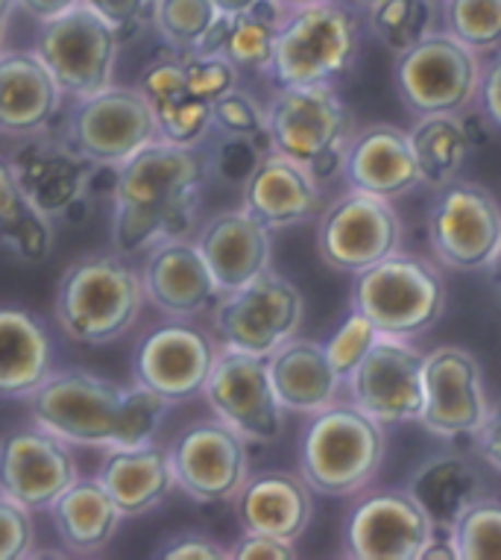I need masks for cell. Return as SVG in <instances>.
<instances>
[{
  "label": "cell",
  "instance_id": "1",
  "mask_svg": "<svg viewBox=\"0 0 501 560\" xmlns=\"http://www.w3.org/2000/svg\"><path fill=\"white\" fill-rule=\"evenodd\" d=\"M209 156L200 148L153 141L118 165L112 244L120 256H138L167 238H191Z\"/></svg>",
  "mask_w": 501,
  "mask_h": 560
},
{
  "label": "cell",
  "instance_id": "2",
  "mask_svg": "<svg viewBox=\"0 0 501 560\" xmlns=\"http://www.w3.org/2000/svg\"><path fill=\"white\" fill-rule=\"evenodd\" d=\"M30 413L71 446L124 450L155 441L174 405L144 385L120 387L89 370H59L30 396Z\"/></svg>",
  "mask_w": 501,
  "mask_h": 560
},
{
  "label": "cell",
  "instance_id": "3",
  "mask_svg": "<svg viewBox=\"0 0 501 560\" xmlns=\"http://www.w3.org/2000/svg\"><path fill=\"white\" fill-rule=\"evenodd\" d=\"M141 273L120 253H89L65 267L56 285L59 329L77 343L103 347L124 338L141 317Z\"/></svg>",
  "mask_w": 501,
  "mask_h": 560
},
{
  "label": "cell",
  "instance_id": "4",
  "mask_svg": "<svg viewBox=\"0 0 501 560\" xmlns=\"http://www.w3.org/2000/svg\"><path fill=\"white\" fill-rule=\"evenodd\" d=\"M384 450V423L356 402H331L302 432L300 476L314 493L352 497L378 476Z\"/></svg>",
  "mask_w": 501,
  "mask_h": 560
},
{
  "label": "cell",
  "instance_id": "5",
  "mask_svg": "<svg viewBox=\"0 0 501 560\" xmlns=\"http://www.w3.org/2000/svg\"><path fill=\"white\" fill-rule=\"evenodd\" d=\"M358 50L361 24L356 12L338 0H317L288 10L267 71L279 89L331 85L352 71Z\"/></svg>",
  "mask_w": 501,
  "mask_h": 560
},
{
  "label": "cell",
  "instance_id": "6",
  "mask_svg": "<svg viewBox=\"0 0 501 560\" xmlns=\"http://www.w3.org/2000/svg\"><path fill=\"white\" fill-rule=\"evenodd\" d=\"M356 132L352 112L331 85L279 89L267 109L270 148L305 167L317 183L343 174Z\"/></svg>",
  "mask_w": 501,
  "mask_h": 560
},
{
  "label": "cell",
  "instance_id": "7",
  "mask_svg": "<svg viewBox=\"0 0 501 560\" xmlns=\"http://www.w3.org/2000/svg\"><path fill=\"white\" fill-rule=\"evenodd\" d=\"M352 308L393 338H410L431 329L446 308V282L431 261L410 253H393L356 276Z\"/></svg>",
  "mask_w": 501,
  "mask_h": 560
},
{
  "label": "cell",
  "instance_id": "8",
  "mask_svg": "<svg viewBox=\"0 0 501 560\" xmlns=\"http://www.w3.org/2000/svg\"><path fill=\"white\" fill-rule=\"evenodd\" d=\"M38 59L65 97L82 101L109 89L120 54V33L85 3L38 27Z\"/></svg>",
  "mask_w": 501,
  "mask_h": 560
},
{
  "label": "cell",
  "instance_id": "9",
  "mask_svg": "<svg viewBox=\"0 0 501 560\" xmlns=\"http://www.w3.org/2000/svg\"><path fill=\"white\" fill-rule=\"evenodd\" d=\"M481 62L473 47L452 33H431L396 56L393 83L405 109L417 118L461 115L478 97Z\"/></svg>",
  "mask_w": 501,
  "mask_h": 560
},
{
  "label": "cell",
  "instance_id": "10",
  "mask_svg": "<svg viewBox=\"0 0 501 560\" xmlns=\"http://www.w3.org/2000/svg\"><path fill=\"white\" fill-rule=\"evenodd\" d=\"M211 312L214 331L223 347L270 359L282 343L296 338L305 300L291 279H284L270 267L249 285L220 294Z\"/></svg>",
  "mask_w": 501,
  "mask_h": 560
},
{
  "label": "cell",
  "instance_id": "11",
  "mask_svg": "<svg viewBox=\"0 0 501 560\" xmlns=\"http://www.w3.org/2000/svg\"><path fill=\"white\" fill-rule=\"evenodd\" d=\"M68 144L94 165H124L138 150L159 141V124L138 85H115L73 101L59 129Z\"/></svg>",
  "mask_w": 501,
  "mask_h": 560
},
{
  "label": "cell",
  "instance_id": "12",
  "mask_svg": "<svg viewBox=\"0 0 501 560\" xmlns=\"http://www.w3.org/2000/svg\"><path fill=\"white\" fill-rule=\"evenodd\" d=\"M426 230L440 265L452 270H487L501 247V206L490 188L455 179L443 185L431 202Z\"/></svg>",
  "mask_w": 501,
  "mask_h": 560
},
{
  "label": "cell",
  "instance_id": "13",
  "mask_svg": "<svg viewBox=\"0 0 501 560\" xmlns=\"http://www.w3.org/2000/svg\"><path fill=\"white\" fill-rule=\"evenodd\" d=\"M401 244V221L391 200L366 191L338 197L319 214L317 249L319 258L340 273H364L373 265L393 256Z\"/></svg>",
  "mask_w": 501,
  "mask_h": 560
},
{
  "label": "cell",
  "instance_id": "14",
  "mask_svg": "<svg viewBox=\"0 0 501 560\" xmlns=\"http://www.w3.org/2000/svg\"><path fill=\"white\" fill-rule=\"evenodd\" d=\"M218 420L232 425L246 441L270 443L282 434L284 408L273 390L267 359L223 347L202 387Z\"/></svg>",
  "mask_w": 501,
  "mask_h": 560
},
{
  "label": "cell",
  "instance_id": "15",
  "mask_svg": "<svg viewBox=\"0 0 501 560\" xmlns=\"http://www.w3.org/2000/svg\"><path fill=\"white\" fill-rule=\"evenodd\" d=\"M167 452L176 487L200 505L235 499L249 478L246 438L218 417L188 425Z\"/></svg>",
  "mask_w": 501,
  "mask_h": 560
},
{
  "label": "cell",
  "instance_id": "16",
  "mask_svg": "<svg viewBox=\"0 0 501 560\" xmlns=\"http://www.w3.org/2000/svg\"><path fill=\"white\" fill-rule=\"evenodd\" d=\"M80 478L71 443L45 425H19L0 438V493L38 514Z\"/></svg>",
  "mask_w": 501,
  "mask_h": 560
},
{
  "label": "cell",
  "instance_id": "17",
  "mask_svg": "<svg viewBox=\"0 0 501 560\" xmlns=\"http://www.w3.org/2000/svg\"><path fill=\"white\" fill-rule=\"evenodd\" d=\"M218 352L211 335L176 317L174 323H162L141 338L132 373L138 385L164 396L171 405H183L202 394Z\"/></svg>",
  "mask_w": 501,
  "mask_h": 560
},
{
  "label": "cell",
  "instance_id": "18",
  "mask_svg": "<svg viewBox=\"0 0 501 560\" xmlns=\"http://www.w3.org/2000/svg\"><path fill=\"white\" fill-rule=\"evenodd\" d=\"M422 370L426 355L408 338L382 335L347 378L352 402L384 425L420 420L426 405Z\"/></svg>",
  "mask_w": 501,
  "mask_h": 560
},
{
  "label": "cell",
  "instance_id": "19",
  "mask_svg": "<svg viewBox=\"0 0 501 560\" xmlns=\"http://www.w3.org/2000/svg\"><path fill=\"white\" fill-rule=\"evenodd\" d=\"M434 534V523L408 490H378L352 508L343 546L356 560H420Z\"/></svg>",
  "mask_w": 501,
  "mask_h": 560
},
{
  "label": "cell",
  "instance_id": "20",
  "mask_svg": "<svg viewBox=\"0 0 501 560\" xmlns=\"http://www.w3.org/2000/svg\"><path fill=\"white\" fill-rule=\"evenodd\" d=\"M27 144L12 153V165L19 174L21 191L36 209L50 218H68L80 206H89V185L97 171L92 159H85L68 144L54 127L38 136L24 138Z\"/></svg>",
  "mask_w": 501,
  "mask_h": 560
},
{
  "label": "cell",
  "instance_id": "21",
  "mask_svg": "<svg viewBox=\"0 0 501 560\" xmlns=\"http://www.w3.org/2000/svg\"><path fill=\"white\" fill-rule=\"evenodd\" d=\"M426 405L420 423L438 438H469L481 429L490 411L483 396L481 364L461 347H438L426 355L422 370Z\"/></svg>",
  "mask_w": 501,
  "mask_h": 560
},
{
  "label": "cell",
  "instance_id": "22",
  "mask_svg": "<svg viewBox=\"0 0 501 560\" xmlns=\"http://www.w3.org/2000/svg\"><path fill=\"white\" fill-rule=\"evenodd\" d=\"M141 285L147 300L167 317H194L220 296L197 238H167L147 249Z\"/></svg>",
  "mask_w": 501,
  "mask_h": 560
},
{
  "label": "cell",
  "instance_id": "23",
  "mask_svg": "<svg viewBox=\"0 0 501 560\" xmlns=\"http://www.w3.org/2000/svg\"><path fill=\"white\" fill-rule=\"evenodd\" d=\"M65 94L36 50L0 54V136L30 138L54 127Z\"/></svg>",
  "mask_w": 501,
  "mask_h": 560
},
{
  "label": "cell",
  "instance_id": "24",
  "mask_svg": "<svg viewBox=\"0 0 501 560\" xmlns=\"http://www.w3.org/2000/svg\"><path fill=\"white\" fill-rule=\"evenodd\" d=\"M197 247L218 282L220 294L249 285L256 276L270 270L273 258L270 230L261 226L244 206L214 214L197 235Z\"/></svg>",
  "mask_w": 501,
  "mask_h": 560
},
{
  "label": "cell",
  "instance_id": "25",
  "mask_svg": "<svg viewBox=\"0 0 501 560\" xmlns=\"http://www.w3.org/2000/svg\"><path fill=\"white\" fill-rule=\"evenodd\" d=\"M343 179L352 191L384 200L401 197L422 183L410 136L393 124H370L356 132L343 162Z\"/></svg>",
  "mask_w": 501,
  "mask_h": 560
},
{
  "label": "cell",
  "instance_id": "26",
  "mask_svg": "<svg viewBox=\"0 0 501 560\" xmlns=\"http://www.w3.org/2000/svg\"><path fill=\"white\" fill-rule=\"evenodd\" d=\"M244 209L267 230H288L319 212V183L282 153H265L246 176Z\"/></svg>",
  "mask_w": 501,
  "mask_h": 560
},
{
  "label": "cell",
  "instance_id": "27",
  "mask_svg": "<svg viewBox=\"0 0 501 560\" xmlns=\"http://www.w3.org/2000/svg\"><path fill=\"white\" fill-rule=\"evenodd\" d=\"M237 520L244 532L273 534L282 540H300L314 516V497L308 481L282 469L249 476L235 497Z\"/></svg>",
  "mask_w": 501,
  "mask_h": 560
},
{
  "label": "cell",
  "instance_id": "28",
  "mask_svg": "<svg viewBox=\"0 0 501 560\" xmlns=\"http://www.w3.org/2000/svg\"><path fill=\"white\" fill-rule=\"evenodd\" d=\"M138 92L144 94L159 124V138L179 148H200L211 132V103L185 80L183 59L176 54L155 59L138 77Z\"/></svg>",
  "mask_w": 501,
  "mask_h": 560
},
{
  "label": "cell",
  "instance_id": "29",
  "mask_svg": "<svg viewBox=\"0 0 501 560\" xmlns=\"http://www.w3.org/2000/svg\"><path fill=\"white\" fill-rule=\"evenodd\" d=\"M54 373V340L38 314L0 305V399H30Z\"/></svg>",
  "mask_w": 501,
  "mask_h": 560
},
{
  "label": "cell",
  "instance_id": "30",
  "mask_svg": "<svg viewBox=\"0 0 501 560\" xmlns=\"http://www.w3.org/2000/svg\"><path fill=\"white\" fill-rule=\"evenodd\" d=\"M97 481L118 505L124 520L150 514L176 487L171 452L159 450L155 443L106 450L97 469Z\"/></svg>",
  "mask_w": 501,
  "mask_h": 560
},
{
  "label": "cell",
  "instance_id": "31",
  "mask_svg": "<svg viewBox=\"0 0 501 560\" xmlns=\"http://www.w3.org/2000/svg\"><path fill=\"white\" fill-rule=\"evenodd\" d=\"M273 390L284 411L317 413L338 399L343 378L331 368L326 347L314 340L291 338L267 359Z\"/></svg>",
  "mask_w": 501,
  "mask_h": 560
},
{
  "label": "cell",
  "instance_id": "32",
  "mask_svg": "<svg viewBox=\"0 0 501 560\" xmlns=\"http://www.w3.org/2000/svg\"><path fill=\"white\" fill-rule=\"evenodd\" d=\"M408 493L429 514L434 532L452 534L461 516L487 497V485L473 460L464 455H438L426 460L408 481Z\"/></svg>",
  "mask_w": 501,
  "mask_h": 560
},
{
  "label": "cell",
  "instance_id": "33",
  "mask_svg": "<svg viewBox=\"0 0 501 560\" xmlns=\"http://www.w3.org/2000/svg\"><path fill=\"white\" fill-rule=\"evenodd\" d=\"M50 520L65 549L73 555H97L115 540L124 514L94 476L77 478L50 505Z\"/></svg>",
  "mask_w": 501,
  "mask_h": 560
},
{
  "label": "cell",
  "instance_id": "34",
  "mask_svg": "<svg viewBox=\"0 0 501 560\" xmlns=\"http://www.w3.org/2000/svg\"><path fill=\"white\" fill-rule=\"evenodd\" d=\"M284 15L288 10L276 0H261L258 7L241 15H220L194 54H223L237 68L267 71Z\"/></svg>",
  "mask_w": 501,
  "mask_h": 560
},
{
  "label": "cell",
  "instance_id": "35",
  "mask_svg": "<svg viewBox=\"0 0 501 560\" xmlns=\"http://www.w3.org/2000/svg\"><path fill=\"white\" fill-rule=\"evenodd\" d=\"M410 148L420 165L422 183L431 188L455 183L469 156V136L457 115H426L413 124Z\"/></svg>",
  "mask_w": 501,
  "mask_h": 560
},
{
  "label": "cell",
  "instance_id": "36",
  "mask_svg": "<svg viewBox=\"0 0 501 560\" xmlns=\"http://www.w3.org/2000/svg\"><path fill=\"white\" fill-rule=\"evenodd\" d=\"M370 27L391 54H405L434 33V0H378L370 7Z\"/></svg>",
  "mask_w": 501,
  "mask_h": 560
},
{
  "label": "cell",
  "instance_id": "37",
  "mask_svg": "<svg viewBox=\"0 0 501 560\" xmlns=\"http://www.w3.org/2000/svg\"><path fill=\"white\" fill-rule=\"evenodd\" d=\"M220 19L214 0H155L153 27L171 54H194Z\"/></svg>",
  "mask_w": 501,
  "mask_h": 560
},
{
  "label": "cell",
  "instance_id": "38",
  "mask_svg": "<svg viewBox=\"0 0 501 560\" xmlns=\"http://www.w3.org/2000/svg\"><path fill=\"white\" fill-rule=\"evenodd\" d=\"M446 33L475 54L501 47V0H446Z\"/></svg>",
  "mask_w": 501,
  "mask_h": 560
},
{
  "label": "cell",
  "instance_id": "39",
  "mask_svg": "<svg viewBox=\"0 0 501 560\" xmlns=\"http://www.w3.org/2000/svg\"><path fill=\"white\" fill-rule=\"evenodd\" d=\"M461 560H501V499L475 502L452 532Z\"/></svg>",
  "mask_w": 501,
  "mask_h": 560
},
{
  "label": "cell",
  "instance_id": "40",
  "mask_svg": "<svg viewBox=\"0 0 501 560\" xmlns=\"http://www.w3.org/2000/svg\"><path fill=\"white\" fill-rule=\"evenodd\" d=\"M56 241L54 218L27 202L15 218L0 221V249L10 253L24 265H38L50 256Z\"/></svg>",
  "mask_w": 501,
  "mask_h": 560
},
{
  "label": "cell",
  "instance_id": "41",
  "mask_svg": "<svg viewBox=\"0 0 501 560\" xmlns=\"http://www.w3.org/2000/svg\"><path fill=\"white\" fill-rule=\"evenodd\" d=\"M211 129H218L223 138H249V141L270 148L267 112L258 106L253 94L241 92V89H232L220 101L211 103Z\"/></svg>",
  "mask_w": 501,
  "mask_h": 560
},
{
  "label": "cell",
  "instance_id": "42",
  "mask_svg": "<svg viewBox=\"0 0 501 560\" xmlns=\"http://www.w3.org/2000/svg\"><path fill=\"white\" fill-rule=\"evenodd\" d=\"M378 338H382V331L375 329V323L352 308V314L340 323V329L326 343L328 361H331V368L338 370V376L343 382L356 373V368L364 361V355L373 349Z\"/></svg>",
  "mask_w": 501,
  "mask_h": 560
},
{
  "label": "cell",
  "instance_id": "43",
  "mask_svg": "<svg viewBox=\"0 0 501 560\" xmlns=\"http://www.w3.org/2000/svg\"><path fill=\"white\" fill-rule=\"evenodd\" d=\"M179 59H183L185 80L194 89V94H200L206 103L220 101L223 94L237 89L241 68L223 54H185Z\"/></svg>",
  "mask_w": 501,
  "mask_h": 560
},
{
  "label": "cell",
  "instance_id": "44",
  "mask_svg": "<svg viewBox=\"0 0 501 560\" xmlns=\"http://www.w3.org/2000/svg\"><path fill=\"white\" fill-rule=\"evenodd\" d=\"M36 555L33 511L0 493V560H24Z\"/></svg>",
  "mask_w": 501,
  "mask_h": 560
},
{
  "label": "cell",
  "instance_id": "45",
  "mask_svg": "<svg viewBox=\"0 0 501 560\" xmlns=\"http://www.w3.org/2000/svg\"><path fill=\"white\" fill-rule=\"evenodd\" d=\"M265 153H270V148L258 144V141H249V138H223V144L214 153H206L209 156V174H218L229 185H244L246 176L256 171Z\"/></svg>",
  "mask_w": 501,
  "mask_h": 560
},
{
  "label": "cell",
  "instance_id": "46",
  "mask_svg": "<svg viewBox=\"0 0 501 560\" xmlns=\"http://www.w3.org/2000/svg\"><path fill=\"white\" fill-rule=\"evenodd\" d=\"M89 10H94L101 19H106L112 27L124 30L141 27L144 21H153L155 0H82Z\"/></svg>",
  "mask_w": 501,
  "mask_h": 560
},
{
  "label": "cell",
  "instance_id": "47",
  "mask_svg": "<svg viewBox=\"0 0 501 560\" xmlns=\"http://www.w3.org/2000/svg\"><path fill=\"white\" fill-rule=\"evenodd\" d=\"M155 558L162 560H229V551L218 540H211L206 534L185 532L176 534L171 540L162 542V549L155 551Z\"/></svg>",
  "mask_w": 501,
  "mask_h": 560
},
{
  "label": "cell",
  "instance_id": "48",
  "mask_svg": "<svg viewBox=\"0 0 501 560\" xmlns=\"http://www.w3.org/2000/svg\"><path fill=\"white\" fill-rule=\"evenodd\" d=\"M296 542L273 537V534L244 532V537L229 549V560H296Z\"/></svg>",
  "mask_w": 501,
  "mask_h": 560
},
{
  "label": "cell",
  "instance_id": "49",
  "mask_svg": "<svg viewBox=\"0 0 501 560\" xmlns=\"http://www.w3.org/2000/svg\"><path fill=\"white\" fill-rule=\"evenodd\" d=\"M478 106L490 127L501 132V50H496L490 62L481 65V80H478Z\"/></svg>",
  "mask_w": 501,
  "mask_h": 560
},
{
  "label": "cell",
  "instance_id": "50",
  "mask_svg": "<svg viewBox=\"0 0 501 560\" xmlns=\"http://www.w3.org/2000/svg\"><path fill=\"white\" fill-rule=\"evenodd\" d=\"M27 197L21 191L19 174L10 156H0V221H10L27 206Z\"/></svg>",
  "mask_w": 501,
  "mask_h": 560
},
{
  "label": "cell",
  "instance_id": "51",
  "mask_svg": "<svg viewBox=\"0 0 501 560\" xmlns=\"http://www.w3.org/2000/svg\"><path fill=\"white\" fill-rule=\"evenodd\" d=\"M475 441H478L481 458L487 460L496 472H501V402L492 405L490 411H487L481 429L475 432Z\"/></svg>",
  "mask_w": 501,
  "mask_h": 560
},
{
  "label": "cell",
  "instance_id": "52",
  "mask_svg": "<svg viewBox=\"0 0 501 560\" xmlns=\"http://www.w3.org/2000/svg\"><path fill=\"white\" fill-rule=\"evenodd\" d=\"M21 12H27L30 19H36L38 24L45 21H54L65 12H71L73 7H80L82 0H15Z\"/></svg>",
  "mask_w": 501,
  "mask_h": 560
},
{
  "label": "cell",
  "instance_id": "53",
  "mask_svg": "<svg viewBox=\"0 0 501 560\" xmlns=\"http://www.w3.org/2000/svg\"><path fill=\"white\" fill-rule=\"evenodd\" d=\"M258 3H261V0H214V7H218L220 15H241V12L253 10Z\"/></svg>",
  "mask_w": 501,
  "mask_h": 560
},
{
  "label": "cell",
  "instance_id": "54",
  "mask_svg": "<svg viewBox=\"0 0 501 560\" xmlns=\"http://www.w3.org/2000/svg\"><path fill=\"white\" fill-rule=\"evenodd\" d=\"M15 10H19L15 0H0V45H3V36H7V30H10L12 12Z\"/></svg>",
  "mask_w": 501,
  "mask_h": 560
},
{
  "label": "cell",
  "instance_id": "55",
  "mask_svg": "<svg viewBox=\"0 0 501 560\" xmlns=\"http://www.w3.org/2000/svg\"><path fill=\"white\" fill-rule=\"evenodd\" d=\"M487 276H490V285L496 288V294H501V247L496 249V256L487 265Z\"/></svg>",
  "mask_w": 501,
  "mask_h": 560
},
{
  "label": "cell",
  "instance_id": "56",
  "mask_svg": "<svg viewBox=\"0 0 501 560\" xmlns=\"http://www.w3.org/2000/svg\"><path fill=\"white\" fill-rule=\"evenodd\" d=\"M276 3H282L284 10H296V7H308V3H317V0H276Z\"/></svg>",
  "mask_w": 501,
  "mask_h": 560
},
{
  "label": "cell",
  "instance_id": "57",
  "mask_svg": "<svg viewBox=\"0 0 501 560\" xmlns=\"http://www.w3.org/2000/svg\"><path fill=\"white\" fill-rule=\"evenodd\" d=\"M352 3H356V7H364V10H370V7H375L378 0H352Z\"/></svg>",
  "mask_w": 501,
  "mask_h": 560
},
{
  "label": "cell",
  "instance_id": "58",
  "mask_svg": "<svg viewBox=\"0 0 501 560\" xmlns=\"http://www.w3.org/2000/svg\"><path fill=\"white\" fill-rule=\"evenodd\" d=\"M499 50H501V47H499Z\"/></svg>",
  "mask_w": 501,
  "mask_h": 560
}]
</instances>
